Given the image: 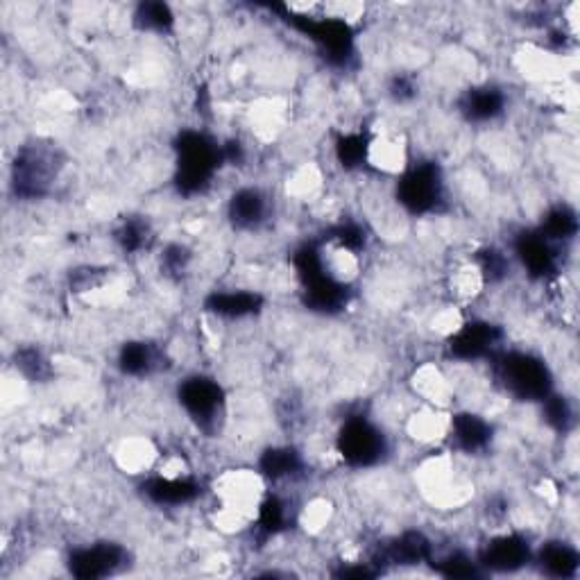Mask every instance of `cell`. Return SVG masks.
<instances>
[{
	"label": "cell",
	"mask_w": 580,
	"mask_h": 580,
	"mask_svg": "<svg viewBox=\"0 0 580 580\" xmlns=\"http://www.w3.org/2000/svg\"><path fill=\"white\" fill-rule=\"evenodd\" d=\"M223 161V148H218L207 134L184 132L177 141V189L186 198L202 193L211 184Z\"/></svg>",
	"instance_id": "cell-1"
},
{
	"label": "cell",
	"mask_w": 580,
	"mask_h": 580,
	"mask_svg": "<svg viewBox=\"0 0 580 580\" xmlns=\"http://www.w3.org/2000/svg\"><path fill=\"white\" fill-rule=\"evenodd\" d=\"M57 173H59V157L55 148L41 143L23 145V148L16 152L12 166L14 193L23 200L44 198L50 191V184L57 179Z\"/></svg>",
	"instance_id": "cell-2"
},
{
	"label": "cell",
	"mask_w": 580,
	"mask_h": 580,
	"mask_svg": "<svg viewBox=\"0 0 580 580\" xmlns=\"http://www.w3.org/2000/svg\"><path fill=\"white\" fill-rule=\"evenodd\" d=\"M497 368L503 388L522 402H542L551 395V372L542 358L510 352L499 358Z\"/></svg>",
	"instance_id": "cell-3"
},
{
	"label": "cell",
	"mask_w": 580,
	"mask_h": 580,
	"mask_svg": "<svg viewBox=\"0 0 580 580\" xmlns=\"http://www.w3.org/2000/svg\"><path fill=\"white\" fill-rule=\"evenodd\" d=\"M397 200L406 211L415 216H426L440 207L445 200V179L435 164H417L406 170L397 182Z\"/></svg>",
	"instance_id": "cell-4"
},
{
	"label": "cell",
	"mask_w": 580,
	"mask_h": 580,
	"mask_svg": "<svg viewBox=\"0 0 580 580\" xmlns=\"http://www.w3.org/2000/svg\"><path fill=\"white\" fill-rule=\"evenodd\" d=\"M179 404L202 431L218 429L225 411V392L209 377H191L179 386Z\"/></svg>",
	"instance_id": "cell-5"
},
{
	"label": "cell",
	"mask_w": 580,
	"mask_h": 580,
	"mask_svg": "<svg viewBox=\"0 0 580 580\" xmlns=\"http://www.w3.org/2000/svg\"><path fill=\"white\" fill-rule=\"evenodd\" d=\"M338 451L352 467H372L386 454V438L365 417H349L338 435Z\"/></svg>",
	"instance_id": "cell-6"
},
{
	"label": "cell",
	"mask_w": 580,
	"mask_h": 580,
	"mask_svg": "<svg viewBox=\"0 0 580 580\" xmlns=\"http://www.w3.org/2000/svg\"><path fill=\"white\" fill-rule=\"evenodd\" d=\"M127 551L121 544L114 542H98L91 547L75 549L68 558V569L75 578L82 580H96L116 574L118 569L125 565Z\"/></svg>",
	"instance_id": "cell-7"
},
{
	"label": "cell",
	"mask_w": 580,
	"mask_h": 580,
	"mask_svg": "<svg viewBox=\"0 0 580 580\" xmlns=\"http://www.w3.org/2000/svg\"><path fill=\"white\" fill-rule=\"evenodd\" d=\"M297 28H302L309 37L318 44L324 55H327L331 62L347 66L349 59L354 55V34L349 30V25L345 21L338 19H295Z\"/></svg>",
	"instance_id": "cell-8"
},
{
	"label": "cell",
	"mask_w": 580,
	"mask_h": 580,
	"mask_svg": "<svg viewBox=\"0 0 580 580\" xmlns=\"http://www.w3.org/2000/svg\"><path fill=\"white\" fill-rule=\"evenodd\" d=\"M501 340V331L490 322H469L451 336V356L458 361H479L488 356Z\"/></svg>",
	"instance_id": "cell-9"
},
{
	"label": "cell",
	"mask_w": 580,
	"mask_h": 580,
	"mask_svg": "<svg viewBox=\"0 0 580 580\" xmlns=\"http://www.w3.org/2000/svg\"><path fill=\"white\" fill-rule=\"evenodd\" d=\"M528 560H531V547H528L524 537L503 535L485 547L479 565L492 571H501V574H508V571H517L528 565Z\"/></svg>",
	"instance_id": "cell-10"
},
{
	"label": "cell",
	"mask_w": 580,
	"mask_h": 580,
	"mask_svg": "<svg viewBox=\"0 0 580 580\" xmlns=\"http://www.w3.org/2000/svg\"><path fill=\"white\" fill-rule=\"evenodd\" d=\"M517 259L535 279H544L556 270V252L542 234H524L515 243Z\"/></svg>",
	"instance_id": "cell-11"
},
{
	"label": "cell",
	"mask_w": 580,
	"mask_h": 580,
	"mask_svg": "<svg viewBox=\"0 0 580 580\" xmlns=\"http://www.w3.org/2000/svg\"><path fill=\"white\" fill-rule=\"evenodd\" d=\"M506 109V96L497 87H476L460 100V112L469 123H490Z\"/></svg>",
	"instance_id": "cell-12"
},
{
	"label": "cell",
	"mask_w": 580,
	"mask_h": 580,
	"mask_svg": "<svg viewBox=\"0 0 580 580\" xmlns=\"http://www.w3.org/2000/svg\"><path fill=\"white\" fill-rule=\"evenodd\" d=\"M451 435L460 451L465 454H479L492 440V426L474 413H458L451 420Z\"/></svg>",
	"instance_id": "cell-13"
},
{
	"label": "cell",
	"mask_w": 580,
	"mask_h": 580,
	"mask_svg": "<svg viewBox=\"0 0 580 580\" xmlns=\"http://www.w3.org/2000/svg\"><path fill=\"white\" fill-rule=\"evenodd\" d=\"M268 216V198L259 189H241L229 200V218L238 229H257Z\"/></svg>",
	"instance_id": "cell-14"
},
{
	"label": "cell",
	"mask_w": 580,
	"mask_h": 580,
	"mask_svg": "<svg viewBox=\"0 0 580 580\" xmlns=\"http://www.w3.org/2000/svg\"><path fill=\"white\" fill-rule=\"evenodd\" d=\"M143 492L148 494L159 506H182L200 494V485L191 479H152L143 485Z\"/></svg>",
	"instance_id": "cell-15"
},
{
	"label": "cell",
	"mask_w": 580,
	"mask_h": 580,
	"mask_svg": "<svg viewBox=\"0 0 580 580\" xmlns=\"http://www.w3.org/2000/svg\"><path fill=\"white\" fill-rule=\"evenodd\" d=\"M263 306L261 295L247 293V290H227V293H213L207 300V309L223 318H247Z\"/></svg>",
	"instance_id": "cell-16"
},
{
	"label": "cell",
	"mask_w": 580,
	"mask_h": 580,
	"mask_svg": "<svg viewBox=\"0 0 580 580\" xmlns=\"http://www.w3.org/2000/svg\"><path fill=\"white\" fill-rule=\"evenodd\" d=\"M542 569L553 578H574L578 574V551L565 542L544 544L540 556H537Z\"/></svg>",
	"instance_id": "cell-17"
},
{
	"label": "cell",
	"mask_w": 580,
	"mask_h": 580,
	"mask_svg": "<svg viewBox=\"0 0 580 580\" xmlns=\"http://www.w3.org/2000/svg\"><path fill=\"white\" fill-rule=\"evenodd\" d=\"M386 556L395 565H420L431 558V542L420 531H408L390 544Z\"/></svg>",
	"instance_id": "cell-18"
},
{
	"label": "cell",
	"mask_w": 580,
	"mask_h": 580,
	"mask_svg": "<svg viewBox=\"0 0 580 580\" xmlns=\"http://www.w3.org/2000/svg\"><path fill=\"white\" fill-rule=\"evenodd\" d=\"M157 365V354L148 343H125L118 354V368L127 377H143Z\"/></svg>",
	"instance_id": "cell-19"
},
{
	"label": "cell",
	"mask_w": 580,
	"mask_h": 580,
	"mask_svg": "<svg viewBox=\"0 0 580 580\" xmlns=\"http://www.w3.org/2000/svg\"><path fill=\"white\" fill-rule=\"evenodd\" d=\"M302 469V458L295 449L281 447V449H270L261 458V472L272 481L279 479H290Z\"/></svg>",
	"instance_id": "cell-20"
},
{
	"label": "cell",
	"mask_w": 580,
	"mask_h": 580,
	"mask_svg": "<svg viewBox=\"0 0 580 580\" xmlns=\"http://www.w3.org/2000/svg\"><path fill=\"white\" fill-rule=\"evenodd\" d=\"M540 234L547 238L549 243L569 241V238H574L578 234L576 211L569 209L567 204H558V207H553L547 213V218H544Z\"/></svg>",
	"instance_id": "cell-21"
},
{
	"label": "cell",
	"mask_w": 580,
	"mask_h": 580,
	"mask_svg": "<svg viewBox=\"0 0 580 580\" xmlns=\"http://www.w3.org/2000/svg\"><path fill=\"white\" fill-rule=\"evenodd\" d=\"M114 238L125 252L136 254V252L148 250L152 241V232H150V225L145 223L143 218H125L121 227L116 229Z\"/></svg>",
	"instance_id": "cell-22"
},
{
	"label": "cell",
	"mask_w": 580,
	"mask_h": 580,
	"mask_svg": "<svg viewBox=\"0 0 580 580\" xmlns=\"http://www.w3.org/2000/svg\"><path fill=\"white\" fill-rule=\"evenodd\" d=\"M136 28L148 32H166L175 23V16L164 3H143L134 12Z\"/></svg>",
	"instance_id": "cell-23"
},
{
	"label": "cell",
	"mask_w": 580,
	"mask_h": 580,
	"mask_svg": "<svg viewBox=\"0 0 580 580\" xmlns=\"http://www.w3.org/2000/svg\"><path fill=\"white\" fill-rule=\"evenodd\" d=\"M16 370L30 381H46L50 377V363L44 352L37 347H21L14 354Z\"/></svg>",
	"instance_id": "cell-24"
},
{
	"label": "cell",
	"mask_w": 580,
	"mask_h": 580,
	"mask_svg": "<svg viewBox=\"0 0 580 580\" xmlns=\"http://www.w3.org/2000/svg\"><path fill=\"white\" fill-rule=\"evenodd\" d=\"M370 145L363 134H345L336 145V155L345 168H358L368 159Z\"/></svg>",
	"instance_id": "cell-25"
},
{
	"label": "cell",
	"mask_w": 580,
	"mask_h": 580,
	"mask_svg": "<svg viewBox=\"0 0 580 580\" xmlns=\"http://www.w3.org/2000/svg\"><path fill=\"white\" fill-rule=\"evenodd\" d=\"M286 524V506L277 497L266 499L259 506V531L263 535H277Z\"/></svg>",
	"instance_id": "cell-26"
},
{
	"label": "cell",
	"mask_w": 580,
	"mask_h": 580,
	"mask_svg": "<svg viewBox=\"0 0 580 580\" xmlns=\"http://www.w3.org/2000/svg\"><path fill=\"white\" fill-rule=\"evenodd\" d=\"M542 404H544V420H547L553 429L567 431L571 422H574V413H571L567 399L560 395H549L542 399Z\"/></svg>",
	"instance_id": "cell-27"
},
{
	"label": "cell",
	"mask_w": 580,
	"mask_h": 580,
	"mask_svg": "<svg viewBox=\"0 0 580 580\" xmlns=\"http://www.w3.org/2000/svg\"><path fill=\"white\" fill-rule=\"evenodd\" d=\"M438 571L447 578H472L479 574V562L469 560L463 553H454V556L438 562Z\"/></svg>",
	"instance_id": "cell-28"
},
{
	"label": "cell",
	"mask_w": 580,
	"mask_h": 580,
	"mask_svg": "<svg viewBox=\"0 0 580 580\" xmlns=\"http://www.w3.org/2000/svg\"><path fill=\"white\" fill-rule=\"evenodd\" d=\"M510 261L506 254L499 250H485L481 252V275L488 281H501L508 275Z\"/></svg>",
	"instance_id": "cell-29"
},
{
	"label": "cell",
	"mask_w": 580,
	"mask_h": 580,
	"mask_svg": "<svg viewBox=\"0 0 580 580\" xmlns=\"http://www.w3.org/2000/svg\"><path fill=\"white\" fill-rule=\"evenodd\" d=\"M191 252L186 250L184 245L173 243L164 250V257H161V266H164L166 275H184V270L189 268Z\"/></svg>",
	"instance_id": "cell-30"
},
{
	"label": "cell",
	"mask_w": 580,
	"mask_h": 580,
	"mask_svg": "<svg viewBox=\"0 0 580 580\" xmlns=\"http://www.w3.org/2000/svg\"><path fill=\"white\" fill-rule=\"evenodd\" d=\"M415 91H417L415 82L411 78H406V75H399V78H395V82L390 84V96L397 102L411 100L415 96Z\"/></svg>",
	"instance_id": "cell-31"
}]
</instances>
